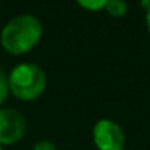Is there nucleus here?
<instances>
[{
    "label": "nucleus",
    "instance_id": "nucleus-1",
    "mask_svg": "<svg viewBox=\"0 0 150 150\" xmlns=\"http://www.w3.org/2000/svg\"><path fill=\"white\" fill-rule=\"evenodd\" d=\"M44 26L36 15L21 13L10 18L0 31V45L15 57L29 53L40 42Z\"/></svg>",
    "mask_w": 150,
    "mask_h": 150
},
{
    "label": "nucleus",
    "instance_id": "nucleus-2",
    "mask_svg": "<svg viewBox=\"0 0 150 150\" xmlns=\"http://www.w3.org/2000/svg\"><path fill=\"white\" fill-rule=\"evenodd\" d=\"M10 94L21 102H34L47 89V74L37 63H18L8 73Z\"/></svg>",
    "mask_w": 150,
    "mask_h": 150
},
{
    "label": "nucleus",
    "instance_id": "nucleus-3",
    "mask_svg": "<svg viewBox=\"0 0 150 150\" xmlns=\"http://www.w3.org/2000/svg\"><path fill=\"white\" fill-rule=\"evenodd\" d=\"M92 142L97 150H124L126 136L116 121L102 118L92 127Z\"/></svg>",
    "mask_w": 150,
    "mask_h": 150
},
{
    "label": "nucleus",
    "instance_id": "nucleus-4",
    "mask_svg": "<svg viewBox=\"0 0 150 150\" xmlns=\"http://www.w3.org/2000/svg\"><path fill=\"white\" fill-rule=\"evenodd\" d=\"M28 131V120L15 108H0V145L18 144Z\"/></svg>",
    "mask_w": 150,
    "mask_h": 150
},
{
    "label": "nucleus",
    "instance_id": "nucleus-5",
    "mask_svg": "<svg viewBox=\"0 0 150 150\" xmlns=\"http://www.w3.org/2000/svg\"><path fill=\"white\" fill-rule=\"evenodd\" d=\"M105 11L111 18H123L127 13V2L126 0H108L105 5Z\"/></svg>",
    "mask_w": 150,
    "mask_h": 150
},
{
    "label": "nucleus",
    "instance_id": "nucleus-6",
    "mask_svg": "<svg viewBox=\"0 0 150 150\" xmlns=\"http://www.w3.org/2000/svg\"><path fill=\"white\" fill-rule=\"evenodd\" d=\"M76 4L86 11H100L105 10V5L108 4V0H74Z\"/></svg>",
    "mask_w": 150,
    "mask_h": 150
},
{
    "label": "nucleus",
    "instance_id": "nucleus-7",
    "mask_svg": "<svg viewBox=\"0 0 150 150\" xmlns=\"http://www.w3.org/2000/svg\"><path fill=\"white\" fill-rule=\"evenodd\" d=\"M10 95V87H8V74L0 68V107L5 103V100Z\"/></svg>",
    "mask_w": 150,
    "mask_h": 150
},
{
    "label": "nucleus",
    "instance_id": "nucleus-8",
    "mask_svg": "<svg viewBox=\"0 0 150 150\" xmlns=\"http://www.w3.org/2000/svg\"><path fill=\"white\" fill-rule=\"evenodd\" d=\"M33 150H58V149H57V145L52 140L44 139V140H37L33 145Z\"/></svg>",
    "mask_w": 150,
    "mask_h": 150
},
{
    "label": "nucleus",
    "instance_id": "nucleus-9",
    "mask_svg": "<svg viewBox=\"0 0 150 150\" xmlns=\"http://www.w3.org/2000/svg\"><path fill=\"white\" fill-rule=\"evenodd\" d=\"M145 26H147V31L150 34V10L145 11Z\"/></svg>",
    "mask_w": 150,
    "mask_h": 150
},
{
    "label": "nucleus",
    "instance_id": "nucleus-10",
    "mask_svg": "<svg viewBox=\"0 0 150 150\" xmlns=\"http://www.w3.org/2000/svg\"><path fill=\"white\" fill-rule=\"evenodd\" d=\"M139 2H140V7H142L145 11L150 10V0H139Z\"/></svg>",
    "mask_w": 150,
    "mask_h": 150
},
{
    "label": "nucleus",
    "instance_id": "nucleus-11",
    "mask_svg": "<svg viewBox=\"0 0 150 150\" xmlns=\"http://www.w3.org/2000/svg\"><path fill=\"white\" fill-rule=\"evenodd\" d=\"M0 150H5V149H4V147H2V145H0Z\"/></svg>",
    "mask_w": 150,
    "mask_h": 150
}]
</instances>
